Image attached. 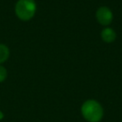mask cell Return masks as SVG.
Returning a JSON list of instances; mask_svg holds the SVG:
<instances>
[{"instance_id": "8992f818", "label": "cell", "mask_w": 122, "mask_h": 122, "mask_svg": "<svg viewBox=\"0 0 122 122\" xmlns=\"http://www.w3.org/2000/svg\"><path fill=\"white\" fill-rule=\"evenodd\" d=\"M7 77V70L4 67L0 66V82H3Z\"/></svg>"}, {"instance_id": "3957f363", "label": "cell", "mask_w": 122, "mask_h": 122, "mask_svg": "<svg viewBox=\"0 0 122 122\" xmlns=\"http://www.w3.org/2000/svg\"><path fill=\"white\" fill-rule=\"evenodd\" d=\"M96 19L102 25H109L112 22L113 14L107 7H100L96 12Z\"/></svg>"}, {"instance_id": "6da1fadb", "label": "cell", "mask_w": 122, "mask_h": 122, "mask_svg": "<svg viewBox=\"0 0 122 122\" xmlns=\"http://www.w3.org/2000/svg\"><path fill=\"white\" fill-rule=\"evenodd\" d=\"M81 113L89 122H99L103 117V108L100 103L94 100H89L83 104Z\"/></svg>"}, {"instance_id": "277c9868", "label": "cell", "mask_w": 122, "mask_h": 122, "mask_svg": "<svg viewBox=\"0 0 122 122\" xmlns=\"http://www.w3.org/2000/svg\"><path fill=\"white\" fill-rule=\"evenodd\" d=\"M101 38L105 42L112 43L115 41V38H116V34L112 29L106 28L101 32Z\"/></svg>"}, {"instance_id": "7a4b0ae2", "label": "cell", "mask_w": 122, "mask_h": 122, "mask_svg": "<svg viewBox=\"0 0 122 122\" xmlns=\"http://www.w3.org/2000/svg\"><path fill=\"white\" fill-rule=\"evenodd\" d=\"M36 11L34 0H19L15 6L17 16L24 21H28L34 17Z\"/></svg>"}, {"instance_id": "52a82bcc", "label": "cell", "mask_w": 122, "mask_h": 122, "mask_svg": "<svg viewBox=\"0 0 122 122\" xmlns=\"http://www.w3.org/2000/svg\"><path fill=\"white\" fill-rule=\"evenodd\" d=\"M3 117H4V115H3L2 112L0 111V120H1V119H3Z\"/></svg>"}, {"instance_id": "5b68a950", "label": "cell", "mask_w": 122, "mask_h": 122, "mask_svg": "<svg viewBox=\"0 0 122 122\" xmlns=\"http://www.w3.org/2000/svg\"><path fill=\"white\" fill-rule=\"evenodd\" d=\"M9 56V50L7 46L0 44V64L4 63L8 59Z\"/></svg>"}]
</instances>
